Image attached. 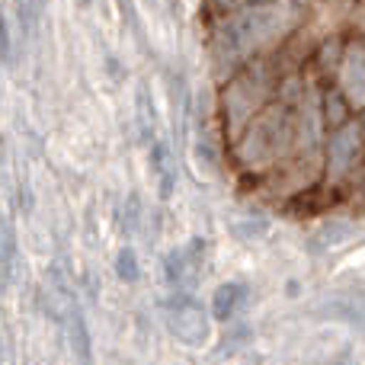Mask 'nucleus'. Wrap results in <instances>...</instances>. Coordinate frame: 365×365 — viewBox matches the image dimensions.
<instances>
[{
    "label": "nucleus",
    "mask_w": 365,
    "mask_h": 365,
    "mask_svg": "<svg viewBox=\"0 0 365 365\" xmlns=\"http://www.w3.org/2000/svg\"><path fill=\"white\" fill-rule=\"evenodd\" d=\"M292 115H295V109L285 103H272V106L259 109L250 119V125L240 132V160H247L250 167H266L279 151H285L292 128H295Z\"/></svg>",
    "instance_id": "obj_1"
},
{
    "label": "nucleus",
    "mask_w": 365,
    "mask_h": 365,
    "mask_svg": "<svg viewBox=\"0 0 365 365\" xmlns=\"http://www.w3.org/2000/svg\"><path fill=\"white\" fill-rule=\"evenodd\" d=\"M164 324L180 343L186 346H205L212 336V314L202 302H195L192 295H170L164 304Z\"/></svg>",
    "instance_id": "obj_2"
},
{
    "label": "nucleus",
    "mask_w": 365,
    "mask_h": 365,
    "mask_svg": "<svg viewBox=\"0 0 365 365\" xmlns=\"http://www.w3.org/2000/svg\"><path fill=\"white\" fill-rule=\"evenodd\" d=\"M202 263H205V240L202 237H192L189 244L173 247V250L164 257V263H160L164 282L177 289V285H182L186 279H192V272L199 276Z\"/></svg>",
    "instance_id": "obj_3"
},
{
    "label": "nucleus",
    "mask_w": 365,
    "mask_h": 365,
    "mask_svg": "<svg viewBox=\"0 0 365 365\" xmlns=\"http://www.w3.org/2000/svg\"><path fill=\"white\" fill-rule=\"evenodd\" d=\"M247 285L244 282H221L218 289L212 292V302H208V314H212L215 324H227L237 317V311L244 308L247 302Z\"/></svg>",
    "instance_id": "obj_4"
},
{
    "label": "nucleus",
    "mask_w": 365,
    "mask_h": 365,
    "mask_svg": "<svg viewBox=\"0 0 365 365\" xmlns=\"http://www.w3.org/2000/svg\"><path fill=\"white\" fill-rule=\"evenodd\" d=\"M340 83H343V100L349 106H365V55L353 51L340 61Z\"/></svg>",
    "instance_id": "obj_5"
},
{
    "label": "nucleus",
    "mask_w": 365,
    "mask_h": 365,
    "mask_svg": "<svg viewBox=\"0 0 365 365\" xmlns=\"http://www.w3.org/2000/svg\"><path fill=\"white\" fill-rule=\"evenodd\" d=\"M148 164H151V173H154V180H158L160 199H170L173 186H177V170H173L170 148H167L164 141H154L151 151H148Z\"/></svg>",
    "instance_id": "obj_6"
},
{
    "label": "nucleus",
    "mask_w": 365,
    "mask_h": 365,
    "mask_svg": "<svg viewBox=\"0 0 365 365\" xmlns=\"http://www.w3.org/2000/svg\"><path fill=\"white\" fill-rule=\"evenodd\" d=\"M68 334H71V346L81 365H93V336H90V324L83 317L81 304L71 302V314H68Z\"/></svg>",
    "instance_id": "obj_7"
},
{
    "label": "nucleus",
    "mask_w": 365,
    "mask_h": 365,
    "mask_svg": "<svg viewBox=\"0 0 365 365\" xmlns=\"http://www.w3.org/2000/svg\"><path fill=\"white\" fill-rule=\"evenodd\" d=\"M13 269H16V225L10 218H0V295L13 285Z\"/></svg>",
    "instance_id": "obj_8"
},
{
    "label": "nucleus",
    "mask_w": 365,
    "mask_h": 365,
    "mask_svg": "<svg viewBox=\"0 0 365 365\" xmlns=\"http://www.w3.org/2000/svg\"><path fill=\"white\" fill-rule=\"evenodd\" d=\"M356 151H359V135L353 125H343L330 141V170L343 173L356 160Z\"/></svg>",
    "instance_id": "obj_9"
},
{
    "label": "nucleus",
    "mask_w": 365,
    "mask_h": 365,
    "mask_svg": "<svg viewBox=\"0 0 365 365\" xmlns=\"http://www.w3.org/2000/svg\"><path fill=\"white\" fill-rule=\"evenodd\" d=\"M113 269H115V279L125 285H135L141 279V259L132 247H122L119 253L113 257Z\"/></svg>",
    "instance_id": "obj_10"
},
{
    "label": "nucleus",
    "mask_w": 365,
    "mask_h": 365,
    "mask_svg": "<svg viewBox=\"0 0 365 365\" xmlns=\"http://www.w3.org/2000/svg\"><path fill=\"white\" fill-rule=\"evenodd\" d=\"M122 218H125V231H138V227H141V218H145V205H141L138 192H132V195L125 199Z\"/></svg>",
    "instance_id": "obj_11"
},
{
    "label": "nucleus",
    "mask_w": 365,
    "mask_h": 365,
    "mask_svg": "<svg viewBox=\"0 0 365 365\" xmlns=\"http://www.w3.org/2000/svg\"><path fill=\"white\" fill-rule=\"evenodd\" d=\"M0 64H6V68L13 64V32L6 16H0Z\"/></svg>",
    "instance_id": "obj_12"
},
{
    "label": "nucleus",
    "mask_w": 365,
    "mask_h": 365,
    "mask_svg": "<svg viewBox=\"0 0 365 365\" xmlns=\"http://www.w3.org/2000/svg\"><path fill=\"white\" fill-rule=\"evenodd\" d=\"M349 237V225H334V227H327V231L321 234V244H324V250L327 247H336L340 240H346Z\"/></svg>",
    "instance_id": "obj_13"
},
{
    "label": "nucleus",
    "mask_w": 365,
    "mask_h": 365,
    "mask_svg": "<svg viewBox=\"0 0 365 365\" xmlns=\"http://www.w3.org/2000/svg\"><path fill=\"white\" fill-rule=\"evenodd\" d=\"M327 365H353V362H349V353H340L336 359H330Z\"/></svg>",
    "instance_id": "obj_14"
},
{
    "label": "nucleus",
    "mask_w": 365,
    "mask_h": 365,
    "mask_svg": "<svg viewBox=\"0 0 365 365\" xmlns=\"http://www.w3.org/2000/svg\"><path fill=\"white\" fill-rule=\"evenodd\" d=\"M0 362H4V324H0Z\"/></svg>",
    "instance_id": "obj_15"
},
{
    "label": "nucleus",
    "mask_w": 365,
    "mask_h": 365,
    "mask_svg": "<svg viewBox=\"0 0 365 365\" xmlns=\"http://www.w3.org/2000/svg\"><path fill=\"white\" fill-rule=\"evenodd\" d=\"M81 4H90V0H81Z\"/></svg>",
    "instance_id": "obj_16"
}]
</instances>
